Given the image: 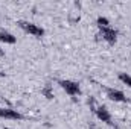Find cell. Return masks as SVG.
Wrapping results in <instances>:
<instances>
[{
  "label": "cell",
  "instance_id": "9c48e42d",
  "mask_svg": "<svg viewBox=\"0 0 131 129\" xmlns=\"http://www.w3.org/2000/svg\"><path fill=\"white\" fill-rule=\"evenodd\" d=\"M96 24H98L99 29H102V28H108V26H110V20H108L107 17L99 15L98 18H96Z\"/></svg>",
  "mask_w": 131,
  "mask_h": 129
},
{
  "label": "cell",
  "instance_id": "7a4b0ae2",
  "mask_svg": "<svg viewBox=\"0 0 131 129\" xmlns=\"http://www.w3.org/2000/svg\"><path fill=\"white\" fill-rule=\"evenodd\" d=\"M58 82V85L63 88L66 91V94H69V96H81V87H79V84L78 82H75V81H70V79H60V81H57Z\"/></svg>",
  "mask_w": 131,
  "mask_h": 129
},
{
  "label": "cell",
  "instance_id": "8fae6325",
  "mask_svg": "<svg viewBox=\"0 0 131 129\" xmlns=\"http://www.w3.org/2000/svg\"><path fill=\"white\" fill-rule=\"evenodd\" d=\"M3 76H5V73H3V71H0V78H3Z\"/></svg>",
  "mask_w": 131,
  "mask_h": 129
},
{
  "label": "cell",
  "instance_id": "277c9868",
  "mask_svg": "<svg viewBox=\"0 0 131 129\" xmlns=\"http://www.w3.org/2000/svg\"><path fill=\"white\" fill-rule=\"evenodd\" d=\"M105 90V94L107 97L111 100V102H117V103H128L130 99L124 94V91L117 90V88H113V87H104Z\"/></svg>",
  "mask_w": 131,
  "mask_h": 129
},
{
  "label": "cell",
  "instance_id": "4fadbf2b",
  "mask_svg": "<svg viewBox=\"0 0 131 129\" xmlns=\"http://www.w3.org/2000/svg\"><path fill=\"white\" fill-rule=\"evenodd\" d=\"M3 129H11V128H3Z\"/></svg>",
  "mask_w": 131,
  "mask_h": 129
},
{
  "label": "cell",
  "instance_id": "5b68a950",
  "mask_svg": "<svg viewBox=\"0 0 131 129\" xmlns=\"http://www.w3.org/2000/svg\"><path fill=\"white\" fill-rule=\"evenodd\" d=\"M99 36H102V40H104L105 43H108L110 46H114V44L117 43L119 32H117V29L108 26V28H102V29H99Z\"/></svg>",
  "mask_w": 131,
  "mask_h": 129
},
{
  "label": "cell",
  "instance_id": "3957f363",
  "mask_svg": "<svg viewBox=\"0 0 131 129\" xmlns=\"http://www.w3.org/2000/svg\"><path fill=\"white\" fill-rule=\"evenodd\" d=\"M95 115L98 117V120H101L102 123H105V125H108V126H111V128L117 129V125L113 122V115L110 114V111H108V108H107L105 105H101V106H98V108L95 109Z\"/></svg>",
  "mask_w": 131,
  "mask_h": 129
},
{
  "label": "cell",
  "instance_id": "6da1fadb",
  "mask_svg": "<svg viewBox=\"0 0 131 129\" xmlns=\"http://www.w3.org/2000/svg\"><path fill=\"white\" fill-rule=\"evenodd\" d=\"M17 26H18L25 33L32 35V36H35V38H43L44 33H46V31H44L41 26H38V24H35V23H31V21L18 20V21H17Z\"/></svg>",
  "mask_w": 131,
  "mask_h": 129
},
{
  "label": "cell",
  "instance_id": "30bf717a",
  "mask_svg": "<svg viewBox=\"0 0 131 129\" xmlns=\"http://www.w3.org/2000/svg\"><path fill=\"white\" fill-rule=\"evenodd\" d=\"M41 94L46 97V99H49V100H50V99H53V91H52V87L47 84V85L41 90Z\"/></svg>",
  "mask_w": 131,
  "mask_h": 129
},
{
  "label": "cell",
  "instance_id": "7c38bea8",
  "mask_svg": "<svg viewBox=\"0 0 131 129\" xmlns=\"http://www.w3.org/2000/svg\"><path fill=\"white\" fill-rule=\"evenodd\" d=\"M0 55H3V49H0Z\"/></svg>",
  "mask_w": 131,
  "mask_h": 129
},
{
  "label": "cell",
  "instance_id": "52a82bcc",
  "mask_svg": "<svg viewBox=\"0 0 131 129\" xmlns=\"http://www.w3.org/2000/svg\"><path fill=\"white\" fill-rule=\"evenodd\" d=\"M0 43H5V44H15L17 43V36L12 35L11 32L2 29L0 31Z\"/></svg>",
  "mask_w": 131,
  "mask_h": 129
},
{
  "label": "cell",
  "instance_id": "8992f818",
  "mask_svg": "<svg viewBox=\"0 0 131 129\" xmlns=\"http://www.w3.org/2000/svg\"><path fill=\"white\" fill-rule=\"evenodd\" d=\"M0 119H5V120H23L25 115L20 114L17 109H12V108H0Z\"/></svg>",
  "mask_w": 131,
  "mask_h": 129
},
{
  "label": "cell",
  "instance_id": "ba28073f",
  "mask_svg": "<svg viewBox=\"0 0 131 129\" xmlns=\"http://www.w3.org/2000/svg\"><path fill=\"white\" fill-rule=\"evenodd\" d=\"M117 79H119L122 84H125L127 87H130L131 88V74L125 73V71H121V73L117 74Z\"/></svg>",
  "mask_w": 131,
  "mask_h": 129
}]
</instances>
